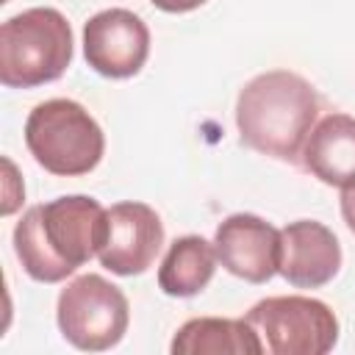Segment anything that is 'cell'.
<instances>
[{"instance_id":"1","label":"cell","mask_w":355,"mask_h":355,"mask_svg":"<svg viewBox=\"0 0 355 355\" xmlns=\"http://www.w3.org/2000/svg\"><path fill=\"white\" fill-rule=\"evenodd\" d=\"M105 236V208L86 194L55 197L28 208L14 227V252L39 283L67 280L97 255Z\"/></svg>"},{"instance_id":"2","label":"cell","mask_w":355,"mask_h":355,"mask_svg":"<svg viewBox=\"0 0 355 355\" xmlns=\"http://www.w3.org/2000/svg\"><path fill=\"white\" fill-rule=\"evenodd\" d=\"M319 100L313 86L288 69L255 75L236 100L241 141L277 161H297L316 122Z\"/></svg>"},{"instance_id":"3","label":"cell","mask_w":355,"mask_h":355,"mask_svg":"<svg viewBox=\"0 0 355 355\" xmlns=\"http://www.w3.org/2000/svg\"><path fill=\"white\" fill-rule=\"evenodd\" d=\"M72 61V28L58 8L36 6L0 28V80L8 89H33L58 80Z\"/></svg>"},{"instance_id":"4","label":"cell","mask_w":355,"mask_h":355,"mask_svg":"<svg viewBox=\"0 0 355 355\" xmlns=\"http://www.w3.org/2000/svg\"><path fill=\"white\" fill-rule=\"evenodd\" d=\"M25 144L33 161L58 178L89 175L105 153L97 119L67 97L44 100L28 114Z\"/></svg>"},{"instance_id":"5","label":"cell","mask_w":355,"mask_h":355,"mask_svg":"<svg viewBox=\"0 0 355 355\" xmlns=\"http://www.w3.org/2000/svg\"><path fill=\"white\" fill-rule=\"evenodd\" d=\"M58 330L86 352H103L122 341L130 322L128 297L103 275H80L58 294Z\"/></svg>"},{"instance_id":"6","label":"cell","mask_w":355,"mask_h":355,"mask_svg":"<svg viewBox=\"0 0 355 355\" xmlns=\"http://www.w3.org/2000/svg\"><path fill=\"white\" fill-rule=\"evenodd\" d=\"M272 355H324L338 341V319L322 300L288 294L255 302L244 316Z\"/></svg>"},{"instance_id":"7","label":"cell","mask_w":355,"mask_h":355,"mask_svg":"<svg viewBox=\"0 0 355 355\" xmlns=\"http://www.w3.org/2000/svg\"><path fill=\"white\" fill-rule=\"evenodd\" d=\"M86 64L103 78H133L150 55V31L128 8H105L83 25Z\"/></svg>"},{"instance_id":"8","label":"cell","mask_w":355,"mask_h":355,"mask_svg":"<svg viewBox=\"0 0 355 355\" xmlns=\"http://www.w3.org/2000/svg\"><path fill=\"white\" fill-rule=\"evenodd\" d=\"M161 244L164 225L150 205L116 202L105 211V236L97 258L108 272L133 277L153 266Z\"/></svg>"},{"instance_id":"9","label":"cell","mask_w":355,"mask_h":355,"mask_svg":"<svg viewBox=\"0 0 355 355\" xmlns=\"http://www.w3.org/2000/svg\"><path fill=\"white\" fill-rule=\"evenodd\" d=\"M214 247L219 263L247 283H266L280 272V230L255 214L219 222Z\"/></svg>"},{"instance_id":"10","label":"cell","mask_w":355,"mask_h":355,"mask_svg":"<svg viewBox=\"0 0 355 355\" xmlns=\"http://www.w3.org/2000/svg\"><path fill=\"white\" fill-rule=\"evenodd\" d=\"M341 269L336 233L316 219H297L280 230V275L297 288H319Z\"/></svg>"},{"instance_id":"11","label":"cell","mask_w":355,"mask_h":355,"mask_svg":"<svg viewBox=\"0 0 355 355\" xmlns=\"http://www.w3.org/2000/svg\"><path fill=\"white\" fill-rule=\"evenodd\" d=\"M302 166L327 186H355V116L327 114L319 119L302 144Z\"/></svg>"},{"instance_id":"12","label":"cell","mask_w":355,"mask_h":355,"mask_svg":"<svg viewBox=\"0 0 355 355\" xmlns=\"http://www.w3.org/2000/svg\"><path fill=\"white\" fill-rule=\"evenodd\" d=\"M169 349L175 355H258L263 341L247 319L197 316L178 327Z\"/></svg>"},{"instance_id":"13","label":"cell","mask_w":355,"mask_h":355,"mask_svg":"<svg viewBox=\"0 0 355 355\" xmlns=\"http://www.w3.org/2000/svg\"><path fill=\"white\" fill-rule=\"evenodd\" d=\"M216 247L202 236H180L169 244L158 266V288L169 297L200 294L216 272Z\"/></svg>"},{"instance_id":"14","label":"cell","mask_w":355,"mask_h":355,"mask_svg":"<svg viewBox=\"0 0 355 355\" xmlns=\"http://www.w3.org/2000/svg\"><path fill=\"white\" fill-rule=\"evenodd\" d=\"M150 3L161 11H166V14H186V11L200 8L205 0H150Z\"/></svg>"},{"instance_id":"15","label":"cell","mask_w":355,"mask_h":355,"mask_svg":"<svg viewBox=\"0 0 355 355\" xmlns=\"http://www.w3.org/2000/svg\"><path fill=\"white\" fill-rule=\"evenodd\" d=\"M341 216H344L347 227L355 233V186L341 189Z\"/></svg>"}]
</instances>
